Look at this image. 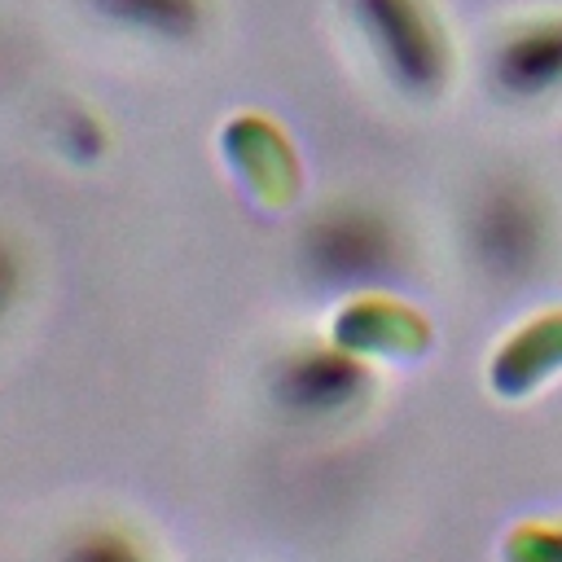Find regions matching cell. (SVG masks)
I'll return each mask as SVG.
<instances>
[{"label": "cell", "instance_id": "1", "mask_svg": "<svg viewBox=\"0 0 562 562\" xmlns=\"http://www.w3.org/2000/svg\"><path fill=\"white\" fill-rule=\"evenodd\" d=\"M465 241L474 268L492 285H527L549 255V211L531 184L492 180L470 206Z\"/></svg>", "mask_w": 562, "mask_h": 562}, {"label": "cell", "instance_id": "2", "mask_svg": "<svg viewBox=\"0 0 562 562\" xmlns=\"http://www.w3.org/2000/svg\"><path fill=\"white\" fill-rule=\"evenodd\" d=\"M299 250H303V268L316 277V285H329V290L386 285L404 263L391 220L369 206H356V202L325 206L303 228Z\"/></svg>", "mask_w": 562, "mask_h": 562}, {"label": "cell", "instance_id": "3", "mask_svg": "<svg viewBox=\"0 0 562 562\" xmlns=\"http://www.w3.org/2000/svg\"><path fill=\"white\" fill-rule=\"evenodd\" d=\"M347 4L356 13V26L378 48L386 75L404 92L430 97L443 83V75H448L443 35L430 22L422 0H347Z\"/></svg>", "mask_w": 562, "mask_h": 562}, {"label": "cell", "instance_id": "4", "mask_svg": "<svg viewBox=\"0 0 562 562\" xmlns=\"http://www.w3.org/2000/svg\"><path fill=\"white\" fill-rule=\"evenodd\" d=\"M364 391H369L364 364L342 351H329V347L290 351L268 378V395H272L277 413L290 422H303V426L347 417L364 400Z\"/></svg>", "mask_w": 562, "mask_h": 562}, {"label": "cell", "instance_id": "5", "mask_svg": "<svg viewBox=\"0 0 562 562\" xmlns=\"http://www.w3.org/2000/svg\"><path fill=\"white\" fill-rule=\"evenodd\" d=\"M492 79L514 101H540L562 92V18L527 22L505 35L492 57Z\"/></svg>", "mask_w": 562, "mask_h": 562}, {"label": "cell", "instance_id": "6", "mask_svg": "<svg viewBox=\"0 0 562 562\" xmlns=\"http://www.w3.org/2000/svg\"><path fill=\"white\" fill-rule=\"evenodd\" d=\"M88 9L119 31H132L145 40H167V44L193 40L206 22L202 0H88Z\"/></svg>", "mask_w": 562, "mask_h": 562}, {"label": "cell", "instance_id": "7", "mask_svg": "<svg viewBox=\"0 0 562 562\" xmlns=\"http://www.w3.org/2000/svg\"><path fill=\"white\" fill-rule=\"evenodd\" d=\"M18 281H22L18 255H13L9 241H0V321H4V312L13 307V299H18Z\"/></svg>", "mask_w": 562, "mask_h": 562}]
</instances>
